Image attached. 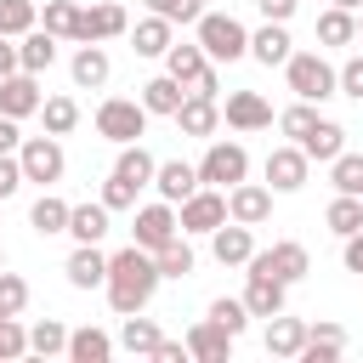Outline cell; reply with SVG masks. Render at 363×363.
<instances>
[{"label": "cell", "instance_id": "cell-55", "mask_svg": "<svg viewBox=\"0 0 363 363\" xmlns=\"http://www.w3.org/2000/svg\"><path fill=\"white\" fill-rule=\"evenodd\" d=\"M17 147H23V130H17V119L0 113V153H17Z\"/></svg>", "mask_w": 363, "mask_h": 363}, {"label": "cell", "instance_id": "cell-50", "mask_svg": "<svg viewBox=\"0 0 363 363\" xmlns=\"http://www.w3.org/2000/svg\"><path fill=\"white\" fill-rule=\"evenodd\" d=\"M23 187V164H17V153H0V199H11Z\"/></svg>", "mask_w": 363, "mask_h": 363}, {"label": "cell", "instance_id": "cell-14", "mask_svg": "<svg viewBox=\"0 0 363 363\" xmlns=\"http://www.w3.org/2000/svg\"><path fill=\"white\" fill-rule=\"evenodd\" d=\"M170 119H176V130H182V136H204V142H210V136H216V125H221V102H216V96H193V91H187V96H182V108H176Z\"/></svg>", "mask_w": 363, "mask_h": 363}, {"label": "cell", "instance_id": "cell-25", "mask_svg": "<svg viewBox=\"0 0 363 363\" xmlns=\"http://www.w3.org/2000/svg\"><path fill=\"white\" fill-rule=\"evenodd\" d=\"M204 68H210V57H204V45H199V40H170V51H164V74H170V79L193 85Z\"/></svg>", "mask_w": 363, "mask_h": 363}, {"label": "cell", "instance_id": "cell-7", "mask_svg": "<svg viewBox=\"0 0 363 363\" xmlns=\"http://www.w3.org/2000/svg\"><path fill=\"white\" fill-rule=\"evenodd\" d=\"M221 221H227V193H221V187H204V182H199V187L176 204V227H182V233H204V238H210Z\"/></svg>", "mask_w": 363, "mask_h": 363}, {"label": "cell", "instance_id": "cell-23", "mask_svg": "<svg viewBox=\"0 0 363 363\" xmlns=\"http://www.w3.org/2000/svg\"><path fill=\"white\" fill-rule=\"evenodd\" d=\"M153 187H159L164 204H182V199L199 187V164H187V159H164V164L153 170Z\"/></svg>", "mask_w": 363, "mask_h": 363}, {"label": "cell", "instance_id": "cell-46", "mask_svg": "<svg viewBox=\"0 0 363 363\" xmlns=\"http://www.w3.org/2000/svg\"><path fill=\"white\" fill-rule=\"evenodd\" d=\"M136 193H142V187L125 182V176H108V182H102V204H108V210H136Z\"/></svg>", "mask_w": 363, "mask_h": 363}, {"label": "cell", "instance_id": "cell-59", "mask_svg": "<svg viewBox=\"0 0 363 363\" xmlns=\"http://www.w3.org/2000/svg\"><path fill=\"white\" fill-rule=\"evenodd\" d=\"M0 267H6V250H0Z\"/></svg>", "mask_w": 363, "mask_h": 363}, {"label": "cell", "instance_id": "cell-44", "mask_svg": "<svg viewBox=\"0 0 363 363\" xmlns=\"http://www.w3.org/2000/svg\"><path fill=\"white\" fill-rule=\"evenodd\" d=\"M28 352V329L11 318V312H0V363H11V357H23Z\"/></svg>", "mask_w": 363, "mask_h": 363}, {"label": "cell", "instance_id": "cell-35", "mask_svg": "<svg viewBox=\"0 0 363 363\" xmlns=\"http://www.w3.org/2000/svg\"><path fill=\"white\" fill-rule=\"evenodd\" d=\"M164 335H159V323L153 318H142V312H130L125 323H119V346L125 352H136V357H153V346H159Z\"/></svg>", "mask_w": 363, "mask_h": 363}, {"label": "cell", "instance_id": "cell-18", "mask_svg": "<svg viewBox=\"0 0 363 363\" xmlns=\"http://www.w3.org/2000/svg\"><path fill=\"white\" fill-rule=\"evenodd\" d=\"M346 352V329L340 323H329V318H318V323H306V346L295 352L301 363H335Z\"/></svg>", "mask_w": 363, "mask_h": 363}, {"label": "cell", "instance_id": "cell-15", "mask_svg": "<svg viewBox=\"0 0 363 363\" xmlns=\"http://www.w3.org/2000/svg\"><path fill=\"white\" fill-rule=\"evenodd\" d=\"M210 255H216L221 267H244V261L255 255V233H250L244 221H221V227L210 233Z\"/></svg>", "mask_w": 363, "mask_h": 363}, {"label": "cell", "instance_id": "cell-39", "mask_svg": "<svg viewBox=\"0 0 363 363\" xmlns=\"http://www.w3.org/2000/svg\"><path fill=\"white\" fill-rule=\"evenodd\" d=\"M323 221H329V233H340V238L357 233V227H363V199H357V193H335V204L323 210Z\"/></svg>", "mask_w": 363, "mask_h": 363}, {"label": "cell", "instance_id": "cell-54", "mask_svg": "<svg viewBox=\"0 0 363 363\" xmlns=\"http://www.w3.org/2000/svg\"><path fill=\"white\" fill-rule=\"evenodd\" d=\"M153 363H187V340H159L153 346Z\"/></svg>", "mask_w": 363, "mask_h": 363}, {"label": "cell", "instance_id": "cell-22", "mask_svg": "<svg viewBox=\"0 0 363 363\" xmlns=\"http://www.w3.org/2000/svg\"><path fill=\"white\" fill-rule=\"evenodd\" d=\"M289 51H295V40H289V28H284V23H261V28L250 34V57H255V62H267V68H284V62H289Z\"/></svg>", "mask_w": 363, "mask_h": 363}, {"label": "cell", "instance_id": "cell-17", "mask_svg": "<svg viewBox=\"0 0 363 363\" xmlns=\"http://www.w3.org/2000/svg\"><path fill=\"white\" fill-rule=\"evenodd\" d=\"M227 125L233 130H267L272 125V108H267V96L261 91H227Z\"/></svg>", "mask_w": 363, "mask_h": 363}, {"label": "cell", "instance_id": "cell-45", "mask_svg": "<svg viewBox=\"0 0 363 363\" xmlns=\"http://www.w3.org/2000/svg\"><path fill=\"white\" fill-rule=\"evenodd\" d=\"M312 125H318V108H312V102H295V108H284V113H278V130H284V136H295V142H301Z\"/></svg>", "mask_w": 363, "mask_h": 363}, {"label": "cell", "instance_id": "cell-37", "mask_svg": "<svg viewBox=\"0 0 363 363\" xmlns=\"http://www.w3.org/2000/svg\"><path fill=\"white\" fill-rule=\"evenodd\" d=\"M40 119H45V136H68L79 125V102L74 96H45L40 102Z\"/></svg>", "mask_w": 363, "mask_h": 363}, {"label": "cell", "instance_id": "cell-56", "mask_svg": "<svg viewBox=\"0 0 363 363\" xmlns=\"http://www.w3.org/2000/svg\"><path fill=\"white\" fill-rule=\"evenodd\" d=\"M6 74H17V40L0 34V79H6Z\"/></svg>", "mask_w": 363, "mask_h": 363}, {"label": "cell", "instance_id": "cell-43", "mask_svg": "<svg viewBox=\"0 0 363 363\" xmlns=\"http://www.w3.org/2000/svg\"><path fill=\"white\" fill-rule=\"evenodd\" d=\"M34 23H40L34 0H0V34H6V40H23Z\"/></svg>", "mask_w": 363, "mask_h": 363}, {"label": "cell", "instance_id": "cell-6", "mask_svg": "<svg viewBox=\"0 0 363 363\" xmlns=\"http://www.w3.org/2000/svg\"><path fill=\"white\" fill-rule=\"evenodd\" d=\"M250 176V153H244V142H216L210 136V147H204V159H199V182L204 187H233V182H244Z\"/></svg>", "mask_w": 363, "mask_h": 363}, {"label": "cell", "instance_id": "cell-20", "mask_svg": "<svg viewBox=\"0 0 363 363\" xmlns=\"http://www.w3.org/2000/svg\"><path fill=\"white\" fill-rule=\"evenodd\" d=\"M62 272H68L74 289H102V278H108V255H102L96 244H74V255L62 261Z\"/></svg>", "mask_w": 363, "mask_h": 363}, {"label": "cell", "instance_id": "cell-52", "mask_svg": "<svg viewBox=\"0 0 363 363\" xmlns=\"http://www.w3.org/2000/svg\"><path fill=\"white\" fill-rule=\"evenodd\" d=\"M340 261H346V272H363V227H357V233H346V250H340Z\"/></svg>", "mask_w": 363, "mask_h": 363}, {"label": "cell", "instance_id": "cell-51", "mask_svg": "<svg viewBox=\"0 0 363 363\" xmlns=\"http://www.w3.org/2000/svg\"><path fill=\"white\" fill-rule=\"evenodd\" d=\"M255 11H261L267 23H289V17H295V0H255Z\"/></svg>", "mask_w": 363, "mask_h": 363}, {"label": "cell", "instance_id": "cell-40", "mask_svg": "<svg viewBox=\"0 0 363 363\" xmlns=\"http://www.w3.org/2000/svg\"><path fill=\"white\" fill-rule=\"evenodd\" d=\"M74 23H79V0H45V11H40V28L45 34L74 40Z\"/></svg>", "mask_w": 363, "mask_h": 363}, {"label": "cell", "instance_id": "cell-24", "mask_svg": "<svg viewBox=\"0 0 363 363\" xmlns=\"http://www.w3.org/2000/svg\"><path fill=\"white\" fill-rule=\"evenodd\" d=\"M51 62H57V34H45V28L34 23V28L17 40V68H23V74H45Z\"/></svg>", "mask_w": 363, "mask_h": 363}, {"label": "cell", "instance_id": "cell-36", "mask_svg": "<svg viewBox=\"0 0 363 363\" xmlns=\"http://www.w3.org/2000/svg\"><path fill=\"white\" fill-rule=\"evenodd\" d=\"M352 40H357V11H340V6L318 11V45H352Z\"/></svg>", "mask_w": 363, "mask_h": 363}, {"label": "cell", "instance_id": "cell-30", "mask_svg": "<svg viewBox=\"0 0 363 363\" xmlns=\"http://www.w3.org/2000/svg\"><path fill=\"white\" fill-rule=\"evenodd\" d=\"M182 96H187V85H182V79H170V74H153V79L142 85V96H136V102H142L147 113H164V119H170V113L182 108Z\"/></svg>", "mask_w": 363, "mask_h": 363}, {"label": "cell", "instance_id": "cell-57", "mask_svg": "<svg viewBox=\"0 0 363 363\" xmlns=\"http://www.w3.org/2000/svg\"><path fill=\"white\" fill-rule=\"evenodd\" d=\"M329 6H340V11H363V0H329Z\"/></svg>", "mask_w": 363, "mask_h": 363}, {"label": "cell", "instance_id": "cell-58", "mask_svg": "<svg viewBox=\"0 0 363 363\" xmlns=\"http://www.w3.org/2000/svg\"><path fill=\"white\" fill-rule=\"evenodd\" d=\"M357 40H363V17H357Z\"/></svg>", "mask_w": 363, "mask_h": 363}, {"label": "cell", "instance_id": "cell-2", "mask_svg": "<svg viewBox=\"0 0 363 363\" xmlns=\"http://www.w3.org/2000/svg\"><path fill=\"white\" fill-rule=\"evenodd\" d=\"M193 40L204 45L210 62H238V57H250V28H244L238 17H227V11H199Z\"/></svg>", "mask_w": 363, "mask_h": 363}, {"label": "cell", "instance_id": "cell-31", "mask_svg": "<svg viewBox=\"0 0 363 363\" xmlns=\"http://www.w3.org/2000/svg\"><path fill=\"white\" fill-rule=\"evenodd\" d=\"M295 147H301L306 159H323V164H329V159H335V153L346 147V130H340L335 119H323V113H318V125H312V130H306V136H301Z\"/></svg>", "mask_w": 363, "mask_h": 363}, {"label": "cell", "instance_id": "cell-49", "mask_svg": "<svg viewBox=\"0 0 363 363\" xmlns=\"http://www.w3.org/2000/svg\"><path fill=\"white\" fill-rule=\"evenodd\" d=\"M335 91H340V96H357V102H363V57H346V62L335 68Z\"/></svg>", "mask_w": 363, "mask_h": 363}, {"label": "cell", "instance_id": "cell-19", "mask_svg": "<svg viewBox=\"0 0 363 363\" xmlns=\"http://www.w3.org/2000/svg\"><path fill=\"white\" fill-rule=\"evenodd\" d=\"M125 34H130V51H136V57H164V51H170V40H176V23H164L159 11H147V17H142V23H130Z\"/></svg>", "mask_w": 363, "mask_h": 363}, {"label": "cell", "instance_id": "cell-1", "mask_svg": "<svg viewBox=\"0 0 363 363\" xmlns=\"http://www.w3.org/2000/svg\"><path fill=\"white\" fill-rule=\"evenodd\" d=\"M102 289H108V306H113L119 318L147 312V301H153V289H159V261H153V250L125 244L119 255H108V278H102Z\"/></svg>", "mask_w": 363, "mask_h": 363}, {"label": "cell", "instance_id": "cell-26", "mask_svg": "<svg viewBox=\"0 0 363 363\" xmlns=\"http://www.w3.org/2000/svg\"><path fill=\"white\" fill-rule=\"evenodd\" d=\"M68 74H74V85H79V91H102V85H108V74H113V62H108V51H102V45H79V51H74V62H68Z\"/></svg>", "mask_w": 363, "mask_h": 363}, {"label": "cell", "instance_id": "cell-9", "mask_svg": "<svg viewBox=\"0 0 363 363\" xmlns=\"http://www.w3.org/2000/svg\"><path fill=\"white\" fill-rule=\"evenodd\" d=\"M130 28L125 6L119 0H96V6H79V23H74V45H102V40H119Z\"/></svg>", "mask_w": 363, "mask_h": 363}, {"label": "cell", "instance_id": "cell-8", "mask_svg": "<svg viewBox=\"0 0 363 363\" xmlns=\"http://www.w3.org/2000/svg\"><path fill=\"white\" fill-rule=\"evenodd\" d=\"M244 267H250V272H267V278H278V284H301V278L312 272V255H306V244L278 238L272 250H255Z\"/></svg>", "mask_w": 363, "mask_h": 363}, {"label": "cell", "instance_id": "cell-47", "mask_svg": "<svg viewBox=\"0 0 363 363\" xmlns=\"http://www.w3.org/2000/svg\"><path fill=\"white\" fill-rule=\"evenodd\" d=\"M23 306H28V284H23L17 272H6V267H0V312H11V318H17Z\"/></svg>", "mask_w": 363, "mask_h": 363}, {"label": "cell", "instance_id": "cell-10", "mask_svg": "<svg viewBox=\"0 0 363 363\" xmlns=\"http://www.w3.org/2000/svg\"><path fill=\"white\" fill-rule=\"evenodd\" d=\"M272 216V187H261V182H233L227 187V221H244V227H261Z\"/></svg>", "mask_w": 363, "mask_h": 363}, {"label": "cell", "instance_id": "cell-21", "mask_svg": "<svg viewBox=\"0 0 363 363\" xmlns=\"http://www.w3.org/2000/svg\"><path fill=\"white\" fill-rule=\"evenodd\" d=\"M238 301L250 306V318H272V312H284L289 284H278V278H267V272H250V284H244V295H238Z\"/></svg>", "mask_w": 363, "mask_h": 363}, {"label": "cell", "instance_id": "cell-11", "mask_svg": "<svg viewBox=\"0 0 363 363\" xmlns=\"http://www.w3.org/2000/svg\"><path fill=\"white\" fill-rule=\"evenodd\" d=\"M182 227H176V204H142L136 210V221H130V244H142V250H159V244H170Z\"/></svg>", "mask_w": 363, "mask_h": 363}, {"label": "cell", "instance_id": "cell-32", "mask_svg": "<svg viewBox=\"0 0 363 363\" xmlns=\"http://www.w3.org/2000/svg\"><path fill=\"white\" fill-rule=\"evenodd\" d=\"M153 170H159V159H153L142 142H125L119 159H113V176H125V182H136V187H153Z\"/></svg>", "mask_w": 363, "mask_h": 363}, {"label": "cell", "instance_id": "cell-27", "mask_svg": "<svg viewBox=\"0 0 363 363\" xmlns=\"http://www.w3.org/2000/svg\"><path fill=\"white\" fill-rule=\"evenodd\" d=\"M108 204L96 199V204H68V233H74V244H102L108 238Z\"/></svg>", "mask_w": 363, "mask_h": 363}, {"label": "cell", "instance_id": "cell-41", "mask_svg": "<svg viewBox=\"0 0 363 363\" xmlns=\"http://www.w3.org/2000/svg\"><path fill=\"white\" fill-rule=\"evenodd\" d=\"M28 352H34V357H57V352H68V329H62L57 318H40V323L28 329Z\"/></svg>", "mask_w": 363, "mask_h": 363}, {"label": "cell", "instance_id": "cell-53", "mask_svg": "<svg viewBox=\"0 0 363 363\" xmlns=\"http://www.w3.org/2000/svg\"><path fill=\"white\" fill-rule=\"evenodd\" d=\"M187 91H193V96H221V74H216V62H210V68H204V74H199Z\"/></svg>", "mask_w": 363, "mask_h": 363}, {"label": "cell", "instance_id": "cell-28", "mask_svg": "<svg viewBox=\"0 0 363 363\" xmlns=\"http://www.w3.org/2000/svg\"><path fill=\"white\" fill-rule=\"evenodd\" d=\"M301 346H306V318L272 312V318H267V357H295Z\"/></svg>", "mask_w": 363, "mask_h": 363}, {"label": "cell", "instance_id": "cell-16", "mask_svg": "<svg viewBox=\"0 0 363 363\" xmlns=\"http://www.w3.org/2000/svg\"><path fill=\"white\" fill-rule=\"evenodd\" d=\"M187 357H193V363H227V357H233V335H227L221 323L199 318V323L187 329Z\"/></svg>", "mask_w": 363, "mask_h": 363}, {"label": "cell", "instance_id": "cell-42", "mask_svg": "<svg viewBox=\"0 0 363 363\" xmlns=\"http://www.w3.org/2000/svg\"><path fill=\"white\" fill-rule=\"evenodd\" d=\"M329 182H335V193H363V153H335L329 159Z\"/></svg>", "mask_w": 363, "mask_h": 363}, {"label": "cell", "instance_id": "cell-13", "mask_svg": "<svg viewBox=\"0 0 363 363\" xmlns=\"http://www.w3.org/2000/svg\"><path fill=\"white\" fill-rule=\"evenodd\" d=\"M306 164H312V159H306L295 142H289V147H272V153H267V187H272V193H301V187H306Z\"/></svg>", "mask_w": 363, "mask_h": 363}, {"label": "cell", "instance_id": "cell-38", "mask_svg": "<svg viewBox=\"0 0 363 363\" xmlns=\"http://www.w3.org/2000/svg\"><path fill=\"white\" fill-rule=\"evenodd\" d=\"M204 318H210V323H221V329H227V335H233V340H238V335H244V329H250V306H244V301H238V295H216V301H210V312H204Z\"/></svg>", "mask_w": 363, "mask_h": 363}, {"label": "cell", "instance_id": "cell-60", "mask_svg": "<svg viewBox=\"0 0 363 363\" xmlns=\"http://www.w3.org/2000/svg\"><path fill=\"white\" fill-rule=\"evenodd\" d=\"M357 199H363V193H357Z\"/></svg>", "mask_w": 363, "mask_h": 363}, {"label": "cell", "instance_id": "cell-34", "mask_svg": "<svg viewBox=\"0 0 363 363\" xmlns=\"http://www.w3.org/2000/svg\"><path fill=\"white\" fill-rule=\"evenodd\" d=\"M28 227H34L40 238H57V233H68V204H62L57 193H40V199H34V210H28Z\"/></svg>", "mask_w": 363, "mask_h": 363}, {"label": "cell", "instance_id": "cell-3", "mask_svg": "<svg viewBox=\"0 0 363 363\" xmlns=\"http://www.w3.org/2000/svg\"><path fill=\"white\" fill-rule=\"evenodd\" d=\"M284 79H289L295 102H323V96H335V68H329L323 51H289Z\"/></svg>", "mask_w": 363, "mask_h": 363}, {"label": "cell", "instance_id": "cell-33", "mask_svg": "<svg viewBox=\"0 0 363 363\" xmlns=\"http://www.w3.org/2000/svg\"><path fill=\"white\" fill-rule=\"evenodd\" d=\"M153 261H159V278H193V267H199V255H193L187 233H176L170 244H159V250H153Z\"/></svg>", "mask_w": 363, "mask_h": 363}, {"label": "cell", "instance_id": "cell-5", "mask_svg": "<svg viewBox=\"0 0 363 363\" xmlns=\"http://www.w3.org/2000/svg\"><path fill=\"white\" fill-rule=\"evenodd\" d=\"M17 164H23V182H40V187H51V182H62V170H68V153H62V142H57V136H23V147H17Z\"/></svg>", "mask_w": 363, "mask_h": 363}, {"label": "cell", "instance_id": "cell-48", "mask_svg": "<svg viewBox=\"0 0 363 363\" xmlns=\"http://www.w3.org/2000/svg\"><path fill=\"white\" fill-rule=\"evenodd\" d=\"M147 11H159L164 23H199L204 0H147Z\"/></svg>", "mask_w": 363, "mask_h": 363}, {"label": "cell", "instance_id": "cell-29", "mask_svg": "<svg viewBox=\"0 0 363 363\" xmlns=\"http://www.w3.org/2000/svg\"><path fill=\"white\" fill-rule=\"evenodd\" d=\"M113 357V335L85 323V329H68V363H108Z\"/></svg>", "mask_w": 363, "mask_h": 363}, {"label": "cell", "instance_id": "cell-4", "mask_svg": "<svg viewBox=\"0 0 363 363\" xmlns=\"http://www.w3.org/2000/svg\"><path fill=\"white\" fill-rule=\"evenodd\" d=\"M142 130H147V108H142V102H130V96H108V102L96 108V136H108L113 147L142 142Z\"/></svg>", "mask_w": 363, "mask_h": 363}, {"label": "cell", "instance_id": "cell-12", "mask_svg": "<svg viewBox=\"0 0 363 363\" xmlns=\"http://www.w3.org/2000/svg\"><path fill=\"white\" fill-rule=\"evenodd\" d=\"M40 102H45V91H40V74H6L0 79V113L6 119H28V113H40Z\"/></svg>", "mask_w": 363, "mask_h": 363}]
</instances>
